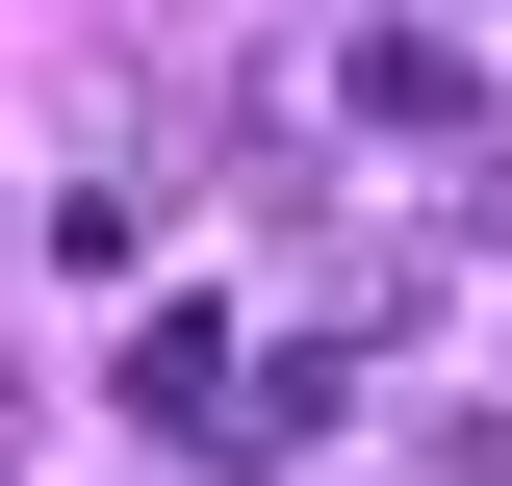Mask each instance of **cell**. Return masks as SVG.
<instances>
[{"label": "cell", "mask_w": 512, "mask_h": 486, "mask_svg": "<svg viewBox=\"0 0 512 486\" xmlns=\"http://www.w3.org/2000/svg\"><path fill=\"white\" fill-rule=\"evenodd\" d=\"M410 486H512V435H487V410H461V435H436V461H410Z\"/></svg>", "instance_id": "cell-3"}, {"label": "cell", "mask_w": 512, "mask_h": 486, "mask_svg": "<svg viewBox=\"0 0 512 486\" xmlns=\"http://www.w3.org/2000/svg\"><path fill=\"white\" fill-rule=\"evenodd\" d=\"M128 410L180 435V461H308V435H333V359H308V333H231V307H154V333H128Z\"/></svg>", "instance_id": "cell-1"}, {"label": "cell", "mask_w": 512, "mask_h": 486, "mask_svg": "<svg viewBox=\"0 0 512 486\" xmlns=\"http://www.w3.org/2000/svg\"><path fill=\"white\" fill-rule=\"evenodd\" d=\"M333 103L410 128V154H461V128H487V77H461V26H359V52H333Z\"/></svg>", "instance_id": "cell-2"}]
</instances>
